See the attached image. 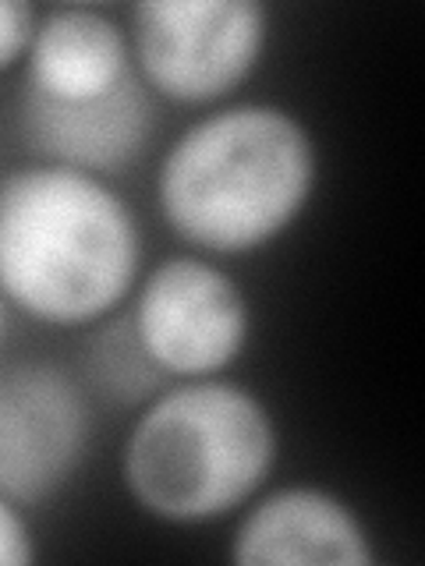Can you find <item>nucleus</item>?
I'll return each mask as SVG.
<instances>
[{"instance_id":"obj_1","label":"nucleus","mask_w":425,"mask_h":566,"mask_svg":"<svg viewBox=\"0 0 425 566\" xmlns=\"http://www.w3.org/2000/svg\"><path fill=\"white\" fill-rule=\"evenodd\" d=\"M138 270V220L103 177L32 164L0 181V294L32 323L96 326L135 291Z\"/></svg>"},{"instance_id":"obj_2","label":"nucleus","mask_w":425,"mask_h":566,"mask_svg":"<svg viewBox=\"0 0 425 566\" xmlns=\"http://www.w3.org/2000/svg\"><path fill=\"white\" fill-rule=\"evenodd\" d=\"M315 181V138L288 106L235 103L174 138L156 170V202L185 244L245 255L288 234Z\"/></svg>"},{"instance_id":"obj_3","label":"nucleus","mask_w":425,"mask_h":566,"mask_svg":"<svg viewBox=\"0 0 425 566\" xmlns=\"http://www.w3.org/2000/svg\"><path fill=\"white\" fill-rule=\"evenodd\" d=\"M280 439L266 403L227 379L159 389L121 453L124 489L164 524H212L241 510L277 468Z\"/></svg>"},{"instance_id":"obj_4","label":"nucleus","mask_w":425,"mask_h":566,"mask_svg":"<svg viewBox=\"0 0 425 566\" xmlns=\"http://www.w3.org/2000/svg\"><path fill=\"white\" fill-rule=\"evenodd\" d=\"M128 14L135 75L185 106L238 93L270 40V11L259 0H142Z\"/></svg>"},{"instance_id":"obj_5","label":"nucleus","mask_w":425,"mask_h":566,"mask_svg":"<svg viewBox=\"0 0 425 566\" xmlns=\"http://www.w3.org/2000/svg\"><path fill=\"white\" fill-rule=\"evenodd\" d=\"M132 326L167 379H212L252 336V312L235 276L199 255L153 265L135 294Z\"/></svg>"},{"instance_id":"obj_6","label":"nucleus","mask_w":425,"mask_h":566,"mask_svg":"<svg viewBox=\"0 0 425 566\" xmlns=\"http://www.w3.org/2000/svg\"><path fill=\"white\" fill-rule=\"evenodd\" d=\"M89 400L46 361L0 371V492L18 506L53 500L85 460Z\"/></svg>"},{"instance_id":"obj_7","label":"nucleus","mask_w":425,"mask_h":566,"mask_svg":"<svg viewBox=\"0 0 425 566\" xmlns=\"http://www.w3.org/2000/svg\"><path fill=\"white\" fill-rule=\"evenodd\" d=\"M238 566H372V535L341 495L283 485L245 510L230 542Z\"/></svg>"},{"instance_id":"obj_8","label":"nucleus","mask_w":425,"mask_h":566,"mask_svg":"<svg viewBox=\"0 0 425 566\" xmlns=\"http://www.w3.org/2000/svg\"><path fill=\"white\" fill-rule=\"evenodd\" d=\"M18 128H22L25 146L43 156V164L85 170L96 177L124 174L146 153L153 138V93L138 75L128 85H121L114 96L71 106L22 88Z\"/></svg>"},{"instance_id":"obj_9","label":"nucleus","mask_w":425,"mask_h":566,"mask_svg":"<svg viewBox=\"0 0 425 566\" xmlns=\"http://www.w3.org/2000/svg\"><path fill=\"white\" fill-rule=\"evenodd\" d=\"M25 88L53 103H96L135 78L132 40L100 8H53L35 22Z\"/></svg>"},{"instance_id":"obj_10","label":"nucleus","mask_w":425,"mask_h":566,"mask_svg":"<svg viewBox=\"0 0 425 566\" xmlns=\"http://www.w3.org/2000/svg\"><path fill=\"white\" fill-rule=\"evenodd\" d=\"M89 376L103 397L117 403H142L164 386V371L153 365V358L142 347L138 333L132 326V315L103 318V329L89 340L85 350Z\"/></svg>"},{"instance_id":"obj_11","label":"nucleus","mask_w":425,"mask_h":566,"mask_svg":"<svg viewBox=\"0 0 425 566\" xmlns=\"http://www.w3.org/2000/svg\"><path fill=\"white\" fill-rule=\"evenodd\" d=\"M40 14L25 0H0V71L14 67L29 53Z\"/></svg>"},{"instance_id":"obj_12","label":"nucleus","mask_w":425,"mask_h":566,"mask_svg":"<svg viewBox=\"0 0 425 566\" xmlns=\"http://www.w3.org/2000/svg\"><path fill=\"white\" fill-rule=\"evenodd\" d=\"M35 563V542L22 517V506L0 492V566H29Z\"/></svg>"},{"instance_id":"obj_13","label":"nucleus","mask_w":425,"mask_h":566,"mask_svg":"<svg viewBox=\"0 0 425 566\" xmlns=\"http://www.w3.org/2000/svg\"><path fill=\"white\" fill-rule=\"evenodd\" d=\"M4 323H8V301L0 294V336H4Z\"/></svg>"}]
</instances>
